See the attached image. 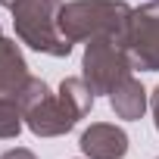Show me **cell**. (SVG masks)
<instances>
[{
    "instance_id": "6da1fadb",
    "label": "cell",
    "mask_w": 159,
    "mask_h": 159,
    "mask_svg": "<svg viewBox=\"0 0 159 159\" xmlns=\"http://www.w3.org/2000/svg\"><path fill=\"white\" fill-rule=\"evenodd\" d=\"M134 10L125 0H72L59 10V31L66 41H91V38H116L125 44Z\"/></svg>"
},
{
    "instance_id": "7a4b0ae2",
    "label": "cell",
    "mask_w": 159,
    "mask_h": 159,
    "mask_svg": "<svg viewBox=\"0 0 159 159\" xmlns=\"http://www.w3.org/2000/svg\"><path fill=\"white\" fill-rule=\"evenodd\" d=\"M94 106V91L84 78H62L59 94L41 97L34 106L25 109V125L38 137H59L72 131Z\"/></svg>"
},
{
    "instance_id": "3957f363",
    "label": "cell",
    "mask_w": 159,
    "mask_h": 159,
    "mask_svg": "<svg viewBox=\"0 0 159 159\" xmlns=\"http://www.w3.org/2000/svg\"><path fill=\"white\" fill-rule=\"evenodd\" d=\"M10 10H13L16 38L22 44H28L38 53L56 56V59L72 53V41H66L59 31L62 0H16Z\"/></svg>"
},
{
    "instance_id": "277c9868",
    "label": "cell",
    "mask_w": 159,
    "mask_h": 159,
    "mask_svg": "<svg viewBox=\"0 0 159 159\" xmlns=\"http://www.w3.org/2000/svg\"><path fill=\"white\" fill-rule=\"evenodd\" d=\"M131 69H134V62L122 41H116V38H91L88 41L84 59H81V78L94 91V97L112 94L131 75Z\"/></svg>"
},
{
    "instance_id": "5b68a950",
    "label": "cell",
    "mask_w": 159,
    "mask_h": 159,
    "mask_svg": "<svg viewBox=\"0 0 159 159\" xmlns=\"http://www.w3.org/2000/svg\"><path fill=\"white\" fill-rule=\"evenodd\" d=\"M125 47L131 53L134 69L159 72V7L147 3L134 10L128 34H125Z\"/></svg>"
},
{
    "instance_id": "8992f818",
    "label": "cell",
    "mask_w": 159,
    "mask_h": 159,
    "mask_svg": "<svg viewBox=\"0 0 159 159\" xmlns=\"http://www.w3.org/2000/svg\"><path fill=\"white\" fill-rule=\"evenodd\" d=\"M81 153L88 159H125L128 153V134L119 125L109 122H94L84 134H81Z\"/></svg>"
},
{
    "instance_id": "52a82bcc",
    "label": "cell",
    "mask_w": 159,
    "mask_h": 159,
    "mask_svg": "<svg viewBox=\"0 0 159 159\" xmlns=\"http://www.w3.org/2000/svg\"><path fill=\"white\" fill-rule=\"evenodd\" d=\"M28 66L16 41L0 38V94H16L28 81Z\"/></svg>"
},
{
    "instance_id": "ba28073f",
    "label": "cell",
    "mask_w": 159,
    "mask_h": 159,
    "mask_svg": "<svg viewBox=\"0 0 159 159\" xmlns=\"http://www.w3.org/2000/svg\"><path fill=\"white\" fill-rule=\"evenodd\" d=\"M109 103H112V109H116V116L119 119H125V122H134V119H140L143 112H147V106H150V100H147V91H143V84L137 81V78H125V81L109 94Z\"/></svg>"
},
{
    "instance_id": "9c48e42d",
    "label": "cell",
    "mask_w": 159,
    "mask_h": 159,
    "mask_svg": "<svg viewBox=\"0 0 159 159\" xmlns=\"http://www.w3.org/2000/svg\"><path fill=\"white\" fill-rule=\"evenodd\" d=\"M25 125V112L19 106V100L13 94H0V137L10 140V137H19Z\"/></svg>"
},
{
    "instance_id": "30bf717a",
    "label": "cell",
    "mask_w": 159,
    "mask_h": 159,
    "mask_svg": "<svg viewBox=\"0 0 159 159\" xmlns=\"http://www.w3.org/2000/svg\"><path fill=\"white\" fill-rule=\"evenodd\" d=\"M0 159H38V156H34L31 150H25V147H16V150H7Z\"/></svg>"
},
{
    "instance_id": "8fae6325",
    "label": "cell",
    "mask_w": 159,
    "mask_h": 159,
    "mask_svg": "<svg viewBox=\"0 0 159 159\" xmlns=\"http://www.w3.org/2000/svg\"><path fill=\"white\" fill-rule=\"evenodd\" d=\"M150 109H153V122H156V131H159V88H156L153 97H150Z\"/></svg>"
},
{
    "instance_id": "7c38bea8",
    "label": "cell",
    "mask_w": 159,
    "mask_h": 159,
    "mask_svg": "<svg viewBox=\"0 0 159 159\" xmlns=\"http://www.w3.org/2000/svg\"><path fill=\"white\" fill-rule=\"evenodd\" d=\"M16 3V0H0V7H13Z\"/></svg>"
},
{
    "instance_id": "4fadbf2b",
    "label": "cell",
    "mask_w": 159,
    "mask_h": 159,
    "mask_svg": "<svg viewBox=\"0 0 159 159\" xmlns=\"http://www.w3.org/2000/svg\"><path fill=\"white\" fill-rule=\"evenodd\" d=\"M153 7H159V0H153Z\"/></svg>"
},
{
    "instance_id": "5bb4252c",
    "label": "cell",
    "mask_w": 159,
    "mask_h": 159,
    "mask_svg": "<svg viewBox=\"0 0 159 159\" xmlns=\"http://www.w3.org/2000/svg\"><path fill=\"white\" fill-rule=\"evenodd\" d=\"M0 38H3V34H0Z\"/></svg>"
}]
</instances>
